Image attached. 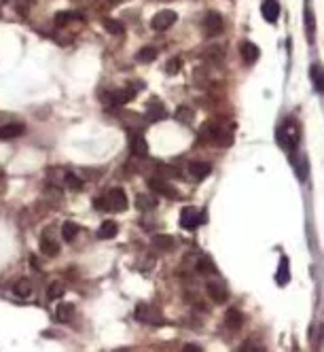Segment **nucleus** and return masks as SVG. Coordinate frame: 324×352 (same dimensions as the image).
<instances>
[{"label":"nucleus","mask_w":324,"mask_h":352,"mask_svg":"<svg viewBox=\"0 0 324 352\" xmlns=\"http://www.w3.org/2000/svg\"><path fill=\"white\" fill-rule=\"evenodd\" d=\"M136 318L140 323H148V325H163L161 312L155 306H148V303H140L136 308Z\"/></svg>","instance_id":"1"},{"label":"nucleus","mask_w":324,"mask_h":352,"mask_svg":"<svg viewBox=\"0 0 324 352\" xmlns=\"http://www.w3.org/2000/svg\"><path fill=\"white\" fill-rule=\"evenodd\" d=\"M148 189L155 191V193H159V195H165V197H170V199H178V189L170 185V180H165V178H148Z\"/></svg>","instance_id":"2"},{"label":"nucleus","mask_w":324,"mask_h":352,"mask_svg":"<svg viewBox=\"0 0 324 352\" xmlns=\"http://www.w3.org/2000/svg\"><path fill=\"white\" fill-rule=\"evenodd\" d=\"M106 197V204H108V210H115V212H121L128 208V195H125V191L119 189V187H115V189H110L108 193L104 195Z\"/></svg>","instance_id":"3"},{"label":"nucleus","mask_w":324,"mask_h":352,"mask_svg":"<svg viewBox=\"0 0 324 352\" xmlns=\"http://www.w3.org/2000/svg\"><path fill=\"white\" fill-rule=\"evenodd\" d=\"M205 291H208V297L214 303H225L229 299V289L223 280H210L205 284Z\"/></svg>","instance_id":"4"},{"label":"nucleus","mask_w":324,"mask_h":352,"mask_svg":"<svg viewBox=\"0 0 324 352\" xmlns=\"http://www.w3.org/2000/svg\"><path fill=\"white\" fill-rule=\"evenodd\" d=\"M174 23H176V11L165 9V11H159V13H157L155 17L151 19V28L157 30V32H163V30L172 28Z\"/></svg>","instance_id":"5"},{"label":"nucleus","mask_w":324,"mask_h":352,"mask_svg":"<svg viewBox=\"0 0 324 352\" xmlns=\"http://www.w3.org/2000/svg\"><path fill=\"white\" fill-rule=\"evenodd\" d=\"M199 223H203V217H201V212L197 210V208L189 206V208H185V210L180 212V227L195 229V227H199Z\"/></svg>","instance_id":"6"},{"label":"nucleus","mask_w":324,"mask_h":352,"mask_svg":"<svg viewBox=\"0 0 324 352\" xmlns=\"http://www.w3.org/2000/svg\"><path fill=\"white\" fill-rule=\"evenodd\" d=\"M280 138L284 142V147L286 149H295L297 147V142H299V130H297V125L295 121H286L282 127H280Z\"/></svg>","instance_id":"7"},{"label":"nucleus","mask_w":324,"mask_h":352,"mask_svg":"<svg viewBox=\"0 0 324 352\" xmlns=\"http://www.w3.org/2000/svg\"><path fill=\"white\" fill-rule=\"evenodd\" d=\"M203 28H205V34L208 36H216L223 32L225 23H223V17L216 13V11H208L203 17Z\"/></svg>","instance_id":"8"},{"label":"nucleus","mask_w":324,"mask_h":352,"mask_svg":"<svg viewBox=\"0 0 324 352\" xmlns=\"http://www.w3.org/2000/svg\"><path fill=\"white\" fill-rule=\"evenodd\" d=\"M165 106L163 102L159 98H151L146 104V119L148 121H161V119H165Z\"/></svg>","instance_id":"9"},{"label":"nucleus","mask_w":324,"mask_h":352,"mask_svg":"<svg viewBox=\"0 0 324 352\" xmlns=\"http://www.w3.org/2000/svg\"><path fill=\"white\" fill-rule=\"evenodd\" d=\"M130 149H131V153H133V155L144 157V155L148 153L146 138H144L142 134H131V138H130Z\"/></svg>","instance_id":"10"},{"label":"nucleus","mask_w":324,"mask_h":352,"mask_svg":"<svg viewBox=\"0 0 324 352\" xmlns=\"http://www.w3.org/2000/svg\"><path fill=\"white\" fill-rule=\"evenodd\" d=\"M189 172H191V176L195 180H203L205 176H210L212 166L208 162H191L189 164Z\"/></svg>","instance_id":"11"},{"label":"nucleus","mask_w":324,"mask_h":352,"mask_svg":"<svg viewBox=\"0 0 324 352\" xmlns=\"http://www.w3.org/2000/svg\"><path fill=\"white\" fill-rule=\"evenodd\" d=\"M263 17L269 23L278 21V17H280V2L278 0H265L263 2Z\"/></svg>","instance_id":"12"},{"label":"nucleus","mask_w":324,"mask_h":352,"mask_svg":"<svg viewBox=\"0 0 324 352\" xmlns=\"http://www.w3.org/2000/svg\"><path fill=\"white\" fill-rule=\"evenodd\" d=\"M310 77H312V83H314V89L324 93V68L320 64H312L310 68Z\"/></svg>","instance_id":"13"},{"label":"nucleus","mask_w":324,"mask_h":352,"mask_svg":"<svg viewBox=\"0 0 324 352\" xmlns=\"http://www.w3.org/2000/svg\"><path fill=\"white\" fill-rule=\"evenodd\" d=\"M108 100L115 104V106H123L130 100H133V89H117L108 93Z\"/></svg>","instance_id":"14"},{"label":"nucleus","mask_w":324,"mask_h":352,"mask_svg":"<svg viewBox=\"0 0 324 352\" xmlns=\"http://www.w3.org/2000/svg\"><path fill=\"white\" fill-rule=\"evenodd\" d=\"M240 53H242V58H244V62H248V64H252V62H257L259 60V55H260V51H259V47L255 45V43H242L240 45Z\"/></svg>","instance_id":"15"},{"label":"nucleus","mask_w":324,"mask_h":352,"mask_svg":"<svg viewBox=\"0 0 324 352\" xmlns=\"http://www.w3.org/2000/svg\"><path fill=\"white\" fill-rule=\"evenodd\" d=\"M23 132H26V127H23L21 123H6V125L0 127V138L2 140L17 138V136H21Z\"/></svg>","instance_id":"16"},{"label":"nucleus","mask_w":324,"mask_h":352,"mask_svg":"<svg viewBox=\"0 0 324 352\" xmlns=\"http://www.w3.org/2000/svg\"><path fill=\"white\" fill-rule=\"evenodd\" d=\"M117 231H119V225H117L115 221H104L98 229V238L100 240H110L117 236Z\"/></svg>","instance_id":"17"},{"label":"nucleus","mask_w":324,"mask_h":352,"mask_svg":"<svg viewBox=\"0 0 324 352\" xmlns=\"http://www.w3.org/2000/svg\"><path fill=\"white\" fill-rule=\"evenodd\" d=\"M74 312H76V308L72 306V303H60L58 310H55V316H58V321L68 323V321L74 318Z\"/></svg>","instance_id":"18"},{"label":"nucleus","mask_w":324,"mask_h":352,"mask_svg":"<svg viewBox=\"0 0 324 352\" xmlns=\"http://www.w3.org/2000/svg\"><path fill=\"white\" fill-rule=\"evenodd\" d=\"M225 323L229 329H240V327L244 325V316H242V312L240 310H229L227 312V316H225Z\"/></svg>","instance_id":"19"},{"label":"nucleus","mask_w":324,"mask_h":352,"mask_svg":"<svg viewBox=\"0 0 324 352\" xmlns=\"http://www.w3.org/2000/svg\"><path fill=\"white\" fill-rule=\"evenodd\" d=\"M153 246L159 249V251H172L174 249V238L165 236V234H157V236H153Z\"/></svg>","instance_id":"20"},{"label":"nucleus","mask_w":324,"mask_h":352,"mask_svg":"<svg viewBox=\"0 0 324 352\" xmlns=\"http://www.w3.org/2000/svg\"><path fill=\"white\" fill-rule=\"evenodd\" d=\"M314 32H316L314 13L310 9V4H305V34H307V41H310V43H314Z\"/></svg>","instance_id":"21"},{"label":"nucleus","mask_w":324,"mask_h":352,"mask_svg":"<svg viewBox=\"0 0 324 352\" xmlns=\"http://www.w3.org/2000/svg\"><path fill=\"white\" fill-rule=\"evenodd\" d=\"M64 293H66V286H64V282H60V280L49 282V286H47V297L49 299H60V297H64Z\"/></svg>","instance_id":"22"},{"label":"nucleus","mask_w":324,"mask_h":352,"mask_svg":"<svg viewBox=\"0 0 324 352\" xmlns=\"http://www.w3.org/2000/svg\"><path fill=\"white\" fill-rule=\"evenodd\" d=\"M41 253H43V255H47V257H55V255L60 253V246L55 244L51 238L43 236V240H41Z\"/></svg>","instance_id":"23"},{"label":"nucleus","mask_w":324,"mask_h":352,"mask_svg":"<svg viewBox=\"0 0 324 352\" xmlns=\"http://www.w3.org/2000/svg\"><path fill=\"white\" fill-rule=\"evenodd\" d=\"M74 19H83V15L81 13H74V11H60L58 15H55V23L62 28V26H66L68 21H74Z\"/></svg>","instance_id":"24"},{"label":"nucleus","mask_w":324,"mask_h":352,"mask_svg":"<svg viewBox=\"0 0 324 352\" xmlns=\"http://www.w3.org/2000/svg\"><path fill=\"white\" fill-rule=\"evenodd\" d=\"M157 58V49L155 47H142V49L136 53V60L140 62V64H148V62H153Z\"/></svg>","instance_id":"25"},{"label":"nucleus","mask_w":324,"mask_h":352,"mask_svg":"<svg viewBox=\"0 0 324 352\" xmlns=\"http://www.w3.org/2000/svg\"><path fill=\"white\" fill-rule=\"evenodd\" d=\"M76 234H78V225H76V223L66 221L64 225H62V236H64L66 242H72V240L76 238Z\"/></svg>","instance_id":"26"},{"label":"nucleus","mask_w":324,"mask_h":352,"mask_svg":"<svg viewBox=\"0 0 324 352\" xmlns=\"http://www.w3.org/2000/svg\"><path fill=\"white\" fill-rule=\"evenodd\" d=\"M15 295H19V297H30L32 295V284H30L28 278H21L17 284H15Z\"/></svg>","instance_id":"27"},{"label":"nucleus","mask_w":324,"mask_h":352,"mask_svg":"<svg viewBox=\"0 0 324 352\" xmlns=\"http://www.w3.org/2000/svg\"><path fill=\"white\" fill-rule=\"evenodd\" d=\"M197 271H199V274H214L216 267L212 265L210 257H199L197 259Z\"/></svg>","instance_id":"28"},{"label":"nucleus","mask_w":324,"mask_h":352,"mask_svg":"<svg viewBox=\"0 0 324 352\" xmlns=\"http://www.w3.org/2000/svg\"><path fill=\"white\" fill-rule=\"evenodd\" d=\"M290 274H288V259L282 257L280 261V269H278V284H288Z\"/></svg>","instance_id":"29"},{"label":"nucleus","mask_w":324,"mask_h":352,"mask_svg":"<svg viewBox=\"0 0 324 352\" xmlns=\"http://www.w3.org/2000/svg\"><path fill=\"white\" fill-rule=\"evenodd\" d=\"M104 28L108 34H121L123 32V23L119 19H113V17H106L104 19Z\"/></svg>","instance_id":"30"},{"label":"nucleus","mask_w":324,"mask_h":352,"mask_svg":"<svg viewBox=\"0 0 324 352\" xmlns=\"http://www.w3.org/2000/svg\"><path fill=\"white\" fill-rule=\"evenodd\" d=\"M155 199L148 197V195H138L136 197V206L140 208V210H148V208H155Z\"/></svg>","instance_id":"31"},{"label":"nucleus","mask_w":324,"mask_h":352,"mask_svg":"<svg viewBox=\"0 0 324 352\" xmlns=\"http://www.w3.org/2000/svg\"><path fill=\"white\" fill-rule=\"evenodd\" d=\"M66 185H68L70 189H72V191H78V189H81V187H83V180H81V178H78V176H76V174H72V172H68V174H66Z\"/></svg>","instance_id":"32"},{"label":"nucleus","mask_w":324,"mask_h":352,"mask_svg":"<svg viewBox=\"0 0 324 352\" xmlns=\"http://www.w3.org/2000/svg\"><path fill=\"white\" fill-rule=\"evenodd\" d=\"M176 119H178V121H185V123H191L193 121V113L187 106H180L176 110Z\"/></svg>","instance_id":"33"},{"label":"nucleus","mask_w":324,"mask_h":352,"mask_svg":"<svg viewBox=\"0 0 324 352\" xmlns=\"http://www.w3.org/2000/svg\"><path fill=\"white\" fill-rule=\"evenodd\" d=\"M180 64H183V62H180L178 58L170 60V64H168V66H165V73H168V75H176L178 70H180Z\"/></svg>","instance_id":"34"},{"label":"nucleus","mask_w":324,"mask_h":352,"mask_svg":"<svg viewBox=\"0 0 324 352\" xmlns=\"http://www.w3.org/2000/svg\"><path fill=\"white\" fill-rule=\"evenodd\" d=\"M185 352H201L199 346H195V344H187L185 346Z\"/></svg>","instance_id":"35"},{"label":"nucleus","mask_w":324,"mask_h":352,"mask_svg":"<svg viewBox=\"0 0 324 352\" xmlns=\"http://www.w3.org/2000/svg\"><path fill=\"white\" fill-rule=\"evenodd\" d=\"M110 2H121V0H110Z\"/></svg>","instance_id":"36"},{"label":"nucleus","mask_w":324,"mask_h":352,"mask_svg":"<svg viewBox=\"0 0 324 352\" xmlns=\"http://www.w3.org/2000/svg\"><path fill=\"white\" fill-rule=\"evenodd\" d=\"M0 2H4V0H0Z\"/></svg>","instance_id":"37"}]
</instances>
